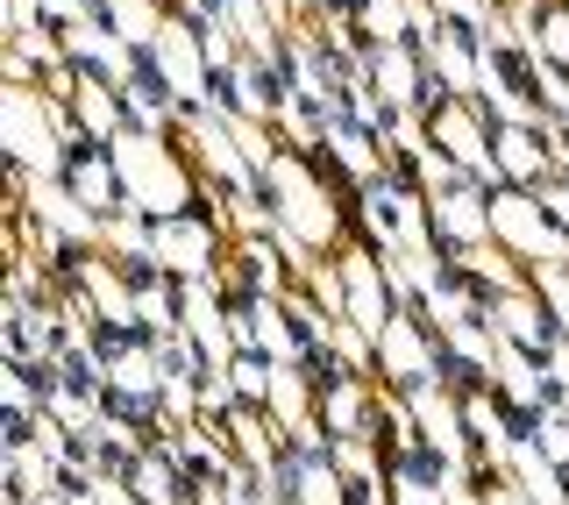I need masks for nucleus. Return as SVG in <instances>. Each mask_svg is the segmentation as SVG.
<instances>
[{"mask_svg": "<svg viewBox=\"0 0 569 505\" xmlns=\"http://www.w3.org/2000/svg\"><path fill=\"white\" fill-rule=\"evenodd\" d=\"M385 364L399 370V377H413V385H427V370H435V349L420 341L413 320H391V328H385Z\"/></svg>", "mask_w": 569, "mask_h": 505, "instance_id": "nucleus-1", "label": "nucleus"}, {"mask_svg": "<svg viewBox=\"0 0 569 505\" xmlns=\"http://www.w3.org/2000/svg\"><path fill=\"white\" fill-rule=\"evenodd\" d=\"M71 192H79L86 207H107V200H114V192H107V165H100L93 150H79V165H71Z\"/></svg>", "mask_w": 569, "mask_h": 505, "instance_id": "nucleus-2", "label": "nucleus"}, {"mask_svg": "<svg viewBox=\"0 0 569 505\" xmlns=\"http://www.w3.org/2000/svg\"><path fill=\"white\" fill-rule=\"evenodd\" d=\"M533 442L548 448V463H562V471H569V413L541 406V413H533Z\"/></svg>", "mask_w": 569, "mask_h": 505, "instance_id": "nucleus-3", "label": "nucleus"}, {"mask_svg": "<svg viewBox=\"0 0 569 505\" xmlns=\"http://www.w3.org/2000/svg\"><path fill=\"white\" fill-rule=\"evenodd\" d=\"M328 420L356 435V427H363V392H356V385H335V392H328Z\"/></svg>", "mask_w": 569, "mask_h": 505, "instance_id": "nucleus-4", "label": "nucleus"}, {"mask_svg": "<svg viewBox=\"0 0 569 505\" xmlns=\"http://www.w3.org/2000/svg\"><path fill=\"white\" fill-rule=\"evenodd\" d=\"M129 107H136V121H164V86L142 71V79L129 86Z\"/></svg>", "mask_w": 569, "mask_h": 505, "instance_id": "nucleus-5", "label": "nucleus"}, {"mask_svg": "<svg viewBox=\"0 0 569 505\" xmlns=\"http://www.w3.org/2000/svg\"><path fill=\"white\" fill-rule=\"evenodd\" d=\"M498 157L512 165V178H533V171H541V150H533L527 136H498Z\"/></svg>", "mask_w": 569, "mask_h": 505, "instance_id": "nucleus-6", "label": "nucleus"}, {"mask_svg": "<svg viewBox=\"0 0 569 505\" xmlns=\"http://www.w3.org/2000/svg\"><path fill=\"white\" fill-rule=\"evenodd\" d=\"M378 71H385V93L406 100V86H413V65H406L399 50H378Z\"/></svg>", "mask_w": 569, "mask_h": 505, "instance_id": "nucleus-7", "label": "nucleus"}, {"mask_svg": "<svg viewBox=\"0 0 569 505\" xmlns=\"http://www.w3.org/2000/svg\"><path fill=\"white\" fill-rule=\"evenodd\" d=\"M548 58L569 65V14H562V8H548Z\"/></svg>", "mask_w": 569, "mask_h": 505, "instance_id": "nucleus-8", "label": "nucleus"}, {"mask_svg": "<svg viewBox=\"0 0 569 505\" xmlns=\"http://www.w3.org/2000/svg\"><path fill=\"white\" fill-rule=\"evenodd\" d=\"M236 392H249V399H257V392H263V370H257V364H236Z\"/></svg>", "mask_w": 569, "mask_h": 505, "instance_id": "nucleus-9", "label": "nucleus"}, {"mask_svg": "<svg viewBox=\"0 0 569 505\" xmlns=\"http://www.w3.org/2000/svg\"><path fill=\"white\" fill-rule=\"evenodd\" d=\"M498 505H520V498H498Z\"/></svg>", "mask_w": 569, "mask_h": 505, "instance_id": "nucleus-10", "label": "nucleus"}]
</instances>
